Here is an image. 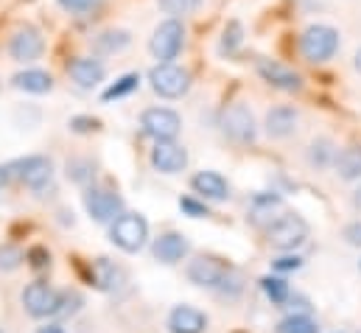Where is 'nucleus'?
Masks as SVG:
<instances>
[{
	"label": "nucleus",
	"mask_w": 361,
	"mask_h": 333,
	"mask_svg": "<svg viewBox=\"0 0 361 333\" xmlns=\"http://www.w3.org/2000/svg\"><path fill=\"white\" fill-rule=\"evenodd\" d=\"M342 40H339V31L334 25H325V23H314L302 31L300 37V54L305 62L311 65H322V62H331L339 51Z\"/></svg>",
	"instance_id": "nucleus-1"
},
{
	"label": "nucleus",
	"mask_w": 361,
	"mask_h": 333,
	"mask_svg": "<svg viewBox=\"0 0 361 333\" xmlns=\"http://www.w3.org/2000/svg\"><path fill=\"white\" fill-rule=\"evenodd\" d=\"M188 280L199 289H219V291H227L230 283L238 280V274L230 269V263L219 260V258H210V255H199L188 263Z\"/></svg>",
	"instance_id": "nucleus-2"
},
{
	"label": "nucleus",
	"mask_w": 361,
	"mask_h": 333,
	"mask_svg": "<svg viewBox=\"0 0 361 333\" xmlns=\"http://www.w3.org/2000/svg\"><path fill=\"white\" fill-rule=\"evenodd\" d=\"M269 247L277 252H294L308 241V224L302 216L297 213H283L280 219H274L267 230Z\"/></svg>",
	"instance_id": "nucleus-3"
},
{
	"label": "nucleus",
	"mask_w": 361,
	"mask_h": 333,
	"mask_svg": "<svg viewBox=\"0 0 361 333\" xmlns=\"http://www.w3.org/2000/svg\"><path fill=\"white\" fill-rule=\"evenodd\" d=\"M109 238L118 250L140 252L146 247V238H149V222L137 213H121L109 227Z\"/></svg>",
	"instance_id": "nucleus-4"
},
{
	"label": "nucleus",
	"mask_w": 361,
	"mask_h": 333,
	"mask_svg": "<svg viewBox=\"0 0 361 333\" xmlns=\"http://www.w3.org/2000/svg\"><path fill=\"white\" fill-rule=\"evenodd\" d=\"M182 45H185V25H182L177 17L163 20L154 28L152 40H149V51H152V56L157 62H174L180 56Z\"/></svg>",
	"instance_id": "nucleus-5"
},
{
	"label": "nucleus",
	"mask_w": 361,
	"mask_h": 333,
	"mask_svg": "<svg viewBox=\"0 0 361 333\" xmlns=\"http://www.w3.org/2000/svg\"><path fill=\"white\" fill-rule=\"evenodd\" d=\"M221 132L233 140V143H238V146H250V143H255V138H258V126H255V115H252V109L247 107V104H230L224 112H221Z\"/></svg>",
	"instance_id": "nucleus-6"
},
{
	"label": "nucleus",
	"mask_w": 361,
	"mask_h": 333,
	"mask_svg": "<svg viewBox=\"0 0 361 333\" xmlns=\"http://www.w3.org/2000/svg\"><path fill=\"white\" fill-rule=\"evenodd\" d=\"M149 84L160 98H182L190 90V73L185 68H177L174 62H160L149 71Z\"/></svg>",
	"instance_id": "nucleus-7"
},
{
	"label": "nucleus",
	"mask_w": 361,
	"mask_h": 333,
	"mask_svg": "<svg viewBox=\"0 0 361 333\" xmlns=\"http://www.w3.org/2000/svg\"><path fill=\"white\" fill-rule=\"evenodd\" d=\"M140 126L154 140H177L182 129V118L169 107H149L140 115Z\"/></svg>",
	"instance_id": "nucleus-8"
},
{
	"label": "nucleus",
	"mask_w": 361,
	"mask_h": 333,
	"mask_svg": "<svg viewBox=\"0 0 361 333\" xmlns=\"http://www.w3.org/2000/svg\"><path fill=\"white\" fill-rule=\"evenodd\" d=\"M8 54L14 62L20 65H31L37 62L42 54H45V40H42V31L34 28V25H20L11 40H8Z\"/></svg>",
	"instance_id": "nucleus-9"
},
{
	"label": "nucleus",
	"mask_w": 361,
	"mask_h": 333,
	"mask_svg": "<svg viewBox=\"0 0 361 333\" xmlns=\"http://www.w3.org/2000/svg\"><path fill=\"white\" fill-rule=\"evenodd\" d=\"M23 305H25V311H28L31 317H37V320H42V317H54V314H59L62 294L54 291L48 283L37 280V283L25 286V291H23Z\"/></svg>",
	"instance_id": "nucleus-10"
},
{
	"label": "nucleus",
	"mask_w": 361,
	"mask_h": 333,
	"mask_svg": "<svg viewBox=\"0 0 361 333\" xmlns=\"http://www.w3.org/2000/svg\"><path fill=\"white\" fill-rule=\"evenodd\" d=\"M85 207L90 213V219H95L98 224L115 222L123 213V199L112 190H101V188H90L85 193Z\"/></svg>",
	"instance_id": "nucleus-11"
},
{
	"label": "nucleus",
	"mask_w": 361,
	"mask_h": 333,
	"mask_svg": "<svg viewBox=\"0 0 361 333\" xmlns=\"http://www.w3.org/2000/svg\"><path fill=\"white\" fill-rule=\"evenodd\" d=\"M54 176V163L42 155H31V157H23L14 163V179L25 182L28 188L39 190L42 185H48Z\"/></svg>",
	"instance_id": "nucleus-12"
},
{
	"label": "nucleus",
	"mask_w": 361,
	"mask_h": 333,
	"mask_svg": "<svg viewBox=\"0 0 361 333\" xmlns=\"http://www.w3.org/2000/svg\"><path fill=\"white\" fill-rule=\"evenodd\" d=\"M152 166L160 174H180L188 166V152L177 140H154Z\"/></svg>",
	"instance_id": "nucleus-13"
},
{
	"label": "nucleus",
	"mask_w": 361,
	"mask_h": 333,
	"mask_svg": "<svg viewBox=\"0 0 361 333\" xmlns=\"http://www.w3.org/2000/svg\"><path fill=\"white\" fill-rule=\"evenodd\" d=\"M258 76L269 84V87L283 90V92H297L302 87L300 73H294L291 68H286V65H280L274 59H258Z\"/></svg>",
	"instance_id": "nucleus-14"
},
{
	"label": "nucleus",
	"mask_w": 361,
	"mask_h": 333,
	"mask_svg": "<svg viewBox=\"0 0 361 333\" xmlns=\"http://www.w3.org/2000/svg\"><path fill=\"white\" fill-rule=\"evenodd\" d=\"M68 76L73 79L76 87L92 90V87H98V84L104 82L106 68H104V62H98V59H92V56H76V59H71V65H68Z\"/></svg>",
	"instance_id": "nucleus-15"
},
{
	"label": "nucleus",
	"mask_w": 361,
	"mask_h": 333,
	"mask_svg": "<svg viewBox=\"0 0 361 333\" xmlns=\"http://www.w3.org/2000/svg\"><path fill=\"white\" fill-rule=\"evenodd\" d=\"M297 121H300V115H297L294 107H274V109L267 112L264 129H267V135H269L271 140H286V138L294 135Z\"/></svg>",
	"instance_id": "nucleus-16"
},
{
	"label": "nucleus",
	"mask_w": 361,
	"mask_h": 333,
	"mask_svg": "<svg viewBox=\"0 0 361 333\" xmlns=\"http://www.w3.org/2000/svg\"><path fill=\"white\" fill-rule=\"evenodd\" d=\"M190 188H193L202 199H207V202H224V199H230V185H227V179H224L221 174H216V171H199V174L190 179Z\"/></svg>",
	"instance_id": "nucleus-17"
},
{
	"label": "nucleus",
	"mask_w": 361,
	"mask_h": 333,
	"mask_svg": "<svg viewBox=\"0 0 361 333\" xmlns=\"http://www.w3.org/2000/svg\"><path fill=\"white\" fill-rule=\"evenodd\" d=\"M190 252V244H188V238L182 236V233H163L157 241H154V247H152V255L160 260V263H180L182 258Z\"/></svg>",
	"instance_id": "nucleus-18"
},
{
	"label": "nucleus",
	"mask_w": 361,
	"mask_h": 333,
	"mask_svg": "<svg viewBox=\"0 0 361 333\" xmlns=\"http://www.w3.org/2000/svg\"><path fill=\"white\" fill-rule=\"evenodd\" d=\"M207 317L190 305H177L169 314V331L171 333H204Z\"/></svg>",
	"instance_id": "nucleus-19"
},
{
	"label": "nucleus",
	"mask_w": 361,
	"mask_h": 333,
	"mask_svg": "<svg viewBox=\"0 0 361 333\" xmlns=\"http://www.w3.org/2000/svg\"><path fill=\"white\" fill-rule=\"evenodd\" d=\"M11 87L14 90H23V92H34V95H42V92H51L54 90V76L45 73V71H20L11 76Z\"/></svg>",
	"instance_id": "nucleus-20"
},
{
	"label": "nucleus",
	"mask_w": 361,
	"mask_h": 333,
	"mask_svg": "<svg viewBox=\"0 0 361 333\" xmlns=\"http://www.w3.org/2000/svg\"><path fill=\"white\" fill-rule=\"evenodd\" d=\"M334 171H336V176L345 179V182L361 179V146H348V149L336 152Z\"/></svg>",
	"instance_id": "nucleus-21"
},
{
	"label": "nucleus",
	"mask_w": 361,
	"mask_h": 333,
	"mask_svg": "<svg viewBox=\"0 0 361 333\" xmlns=\"http://www.w3.org/2000/svg\"><path fill=\"white\" fill-rule=\"evenodd\" d=\"M90 277H92V283H95V289H101V291H115V286L123 280V272H121L112 260L98 258V260L92 263Z\"/></svg>",
	"instance_id": "nucleus-22"
},
{
	"label": "nucleus",
	"mask_w": 361,
	"mask_h": 333,
	"mask_svg": "<svg viewBox=\"0 0 361 333\" xmlns=\"http://www.w3.org/2000/svg\"><path fill=\"white\" fill-rule=\"evenodd\" d=\"M305 157H308L311 168H331L334 160H336V149H334V143L328 138H317V140H311Z\"/></svg>",
	"instance_id": "nucleus-23"
},
{
	"label": "nucleus",
	"mask_w": 361,
	"mask_h": 333,
	"mask_svg": "<svg viewBox=\"0 0 361 333\" xmlns=\"http://www.w3.org/2000/svg\"><path fill=\"white\" fill-rule=\"evenodd\" d=\"M129 42H132L129 31L109 28V31H101L95 37V51H101V54H121L123 48H129Z\"/></svg>",
	"instance_id": "nucleus-24"
},
{
	"label": "nucleus",
	"mask_w": 361,
	"mask_h": 333,
	"mask_svg": "<svg viewBox=\"0 0 361 333\" xmlns=\"http://www.w3.org/2000/svg\"><path fill=\"white\" fill-rule=\"evenodd\" d=\"M277 333H319V325L308 314H291L277 322Z\"/></svg>",
	"instance_id": "nucleus-25"
},
{
	"label": "nucleus",
	"mask_w": 361,
	"mask_h": 333,
	"mask_svg": "<svg viewBox=\"0 0 361 333\" xmlns=\"http://www.w3.org/2000/svg\"><path fill=\"white\" fill-rule=\"evenodd\" d=\"M241 42H244V25H241L238 20H230L227 28H224V34H221V45H219V51L227 54V56H233V54L241 48Z\"/></svg>",
	"instance_id": "nucleus-26"
},
{
	"label": "nucleus",
	"mask_w": 361,
	"mask_h": 333,
	"mask_svg": "<svg viewBox=\"0 0 361 333\" xmlns=\"http://www.w3.org/2000/svg\"><path fill=\"white\" fill-rule=\"evenodd\" d=\"M261 289H264V294L271 300V305H286L288 297H291V289H288V283L283 277H264L261 280Z\"/></svg>",
	"instance_id": "nucleus-27"
},
{
	"label": "nucleus",
	"mask_w": 361,
	"mask_h": 333,
	"mask_svg": "<svg viewBox=\"0 0 361 333\" xmlns=\"http://www.w3.org/2000/svg\"><path fill=\"white\" fill-rule=\"evenodd\" d=\"M137 84H140V76L137 73H126V76H121L115 84H109L106 90H104V101H115V98H123V95H129L132 90H137Z\"/></svg>",
	"instance_id": "nucleus-28"
},
{
	"label": "nucleus",
	"mask_w": 361,
	"mask_h": 333,
	"mask_svg": "<svg viewBox=\"0 0 361 333\" xmlns=\"http://www.w3.org/2000/svg\"><path fill=\"white\" fill-rule=\"evenodd\" d=\"M95 176V166L90 160H68V179H73L76 185H87Z\"/></svg>",
	"instance_id": "nucleus-29"
},
{
	"label": "nucleus",
	"mask_w": 361,
	"mask_h": 333,
	"mask_svg": "<svg viewBox=\"0 0 361 333\" xmlns=\"http://www.w3.org/2000/svg\"><path fill=\"white\" fill-rule=\"evenodd\" d=\"M23 260H25V255L20 247H11V244L0 247V272H14L23 266Z\"/></svg>",
	"instance_id": "nucleus-30"
},
{
	"label": "nucleus",
	"mask_w": 361,
	"mask_h": 333,
	"mask_svg": "<svg viewBox=\"0 0 361 333\" xmlns=\"http://www.w3.org/2000/svg\"><path fill=\"white\" fill-rule=\"evenodd\" d=\"M199 3H202V0H157V6H160L166 14H171V17H185V14L196 11Z\"/></svg>",
	"instance_id": "nucleus-31"
},
{
	"label": "nucleus",
	"mask_w": 361,
	"mask_h": 333,
	"mask_svg": "<svg viewBox=\"0 0 361 333\" xmlns=\"http://www.w3.org/2000/svg\"><path fill=\"white\" fill-rule=\"evenodd\" d=\"M180 210H182V213H188V216H193V219H204V216H210L207 205H204V202H196L193 196H182Z\"/></svg>",
	"instance_id": "nucleus-32"
},
{
	"label": "nucleus",
	"mask_w": 361,
	"mask_h": 333,
	"mask_svg": "<svg viewBox=\"0 0 361 333\" xmlns=\"http://www.w3.org/2000/svg\"><path fill=\"white\" fill-rule=\"evenodd\" d=\"M101 0H59V6L71 14H85V11H92Z\"/></svg>",
	"instance_id": "nucleus-33"
},
{
	"label": "nucleus",
	"mask_w": 361,
	"mask_h": 333,
	"mask_svg": "<svg viewBox=\"0 0 361 333\" xmlns=\"http://www.w3.org/2000/svg\"><path fill=\"white\" fill-rule=\"evenodd\" d=\"M271 266H274V272H297V269L302 266V258H300V255H283V258H277Z\"/></svg>",
	"instance_id": "nucleus-34"
},
{
	"label": "nucleus",
	"mask_w": 361,
	"mask_h": 333,
	"mask_svg": "<svg viewBox=\"0 0 361 333\" xmlns=\"http://www.w3.org/2000/svg\"><path fill=\"white\" fill-rule=\"evenodd\" d=\"M345 241L350 247H361V222H353V224L345 227Z\"/></svg>",
	"instance_id": "nucleus-35"
},
{
	"label": "nucleus",
	"mask_w": 361,
	"mask_h": 333,
	"mask_svg": "<svg viewBox=\"0 0 361 333\" xmlns=\"http://www.w3.org/2000/svg\"><path fill=\"white\" fill-rule=\"evenodd\" d=\"M28 260H31V266H37V269H42L48 260H51V255L45 250H31L28 252Z\"/></svg>",
	"instance_id": "nucleus-36"
},
{
	"label": "nucleus",
	"mask_w": 361,
	"mask_h": 333,
	"mask_svg": "<svg viewBox=\"0 0 361 333\" xmlns=\"http://www.w3.org/2000/svg\"><path fill=\"white\" fill-rule=\"evenodd\" d=\"M71 126H73L76 132H90V129H95V121H92V118H73Z\"/></svg>",
	"instance_id": "nucleus-37"
},
{
	"label": "nucleus",
	"mask_w": 361,
	"mask_h": 333,
	"mask_svg": "<svg viewBox=\"0 0 361 333\" xmlns=\"http://www.w3.org/2000/svg\"><path fill=\"white\" fill-rule=\"evenodd\" d=\"M14 179V163H8V166H0V190L8 185Z\"/></svg>",
	"instance_id": "nucleus-38"
},
{
	"label": "nucleus",
	"mask_w": 361,
	"mask_h": 333,
	"mask_svg": "<svg viewBox=\"0 0 361 333\" xmlns=\"http://www.w3.org/2000/svg\"><path fill=\"white\" fill-rule=\"evenodd\" d=\"M353 207H356V210H361V185L353 190Z\"/></svg>",
	"instance_id": "nucleus-39"
},
{
	"label": "nucleus",
	"mask_w": 361,
	"mask_h": 333,
	"mask_svg": "<svg viewBox=\"0 0 361 333\" xmlns=\"http://www.w3.org/2000/svg\"><path fill=\"white\" fill-rule=\"evenodd\" d=\"M37 333H65V331H62L59 325H45V328H39Z\"/></svg>",
	"instance_id": "nucleus-40"
},
{
	"label": "nucleus",
	"mask_w": 361,
	"mask_h": 333,
	"mask_svg": "<svg viewBox=\"0 0 361 333\" xmlns=\"http://www.w3.org/2000/svg\"><path fill=\"white\" fill-rule=\"evenodd\" d=\"M353 68H356V71L361 73V48L356 51V56H353Z\"/></svg>",
	"instance_id": "nucleus-41"
}]
</instances>
